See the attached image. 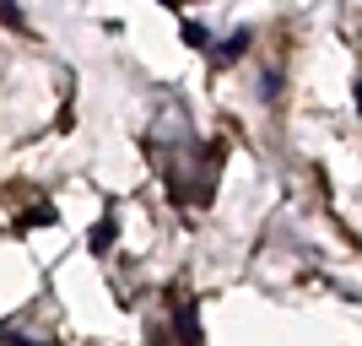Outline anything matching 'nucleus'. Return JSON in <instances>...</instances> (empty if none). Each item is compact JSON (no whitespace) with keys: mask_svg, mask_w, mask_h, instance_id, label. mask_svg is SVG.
<instances>
[{"mask_svg":"<svg viewBox=\"0 0 362 346\" xmlns=\"http://www.w3.org/2000/svg\"><path fill=\"white\" fill-rule=\"evenodd\" d=\"M108 243H114V222H98V227H92V249H98V255H103Z\"/></svg>","mask_w":362,"mask_h":346,"instance_id":"obj_4","label":"nucleus"},{"mask_svg":"<svg viewBox=\"0 0 362 346\" xmlns=\"http://www.w3.org/2000/svg\"><path fill=\"white\" fill-rule=\"evenodd\" d=\"M243 49H249V33H233V38H227V44H222V54H216V65H227V60H238Z\"/></svg>","mask_w":362,"mask_h":346,"instance_id":"obj_2","label":"nucleus"},{"mask_svg":"<svg viewBox=\"0 0 362 346\" xmlns=\"http://www.w3.org/2000/svg\"><path fill=\"white\" fill-rule=\"evenodd\" d=\"M179 335H184V346H200V330H195V308H189V303H179Z\"/></svg>","mask_w":362,"mask_h":346,"instance_id":"obj_1","label":"nucleus"},{"mask_svg":"<svg viewBox=\"0 0 362 346\" xmlns=\"http://www.w3.org/2000/svg\"><path fill=\"white\" fill-rule=\"evenodd\" d=\"M184 44L189 49H211V33L200 28V22H184Z\"/></svg>","mask_w":362,"mask_h":346,"instance_id":"obj_3","label":"nucleus"},{"mask_svg":"<svg viewBox=\"0 0 362 346\" xmlns=\"http://www.w3.org/2000/svg\"><path fill=\"white\" fill-rule=\"evenodd\" d=\"M11 346H44V341H11Z\"/></svg>","mask_w":362,"mask_h":346,"instance_id":"obj_5","label":"nucleus"}]
</instances>
